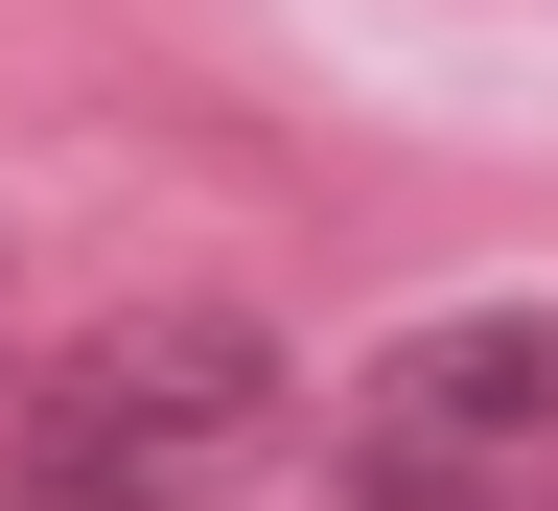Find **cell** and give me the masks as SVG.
<instances>
[{
  "label": "cell",
  "instance_id": "7a4b0ae2",
  "mask_svg": "<svg viewBox=\"0 0 558 511\" xmlns=\"http://www.w3.org/2000/svg\"><path fill=\"white\" fill-rule=\"evenodd\" d=\"M349 488L373 511H512V488H558V326L535 303L396 326L349 373Z\"/></svg>",
  "mask_w": 558,
  "mask_h": 511
},
{
  "label": "cell",
  "instance_id": "6da1fadb",
  "mask_svg": "<svg viewBox=\"0 0 558 511\" xmlns=\"http://www.w3.org/2000/svg\"><path fill=\"white\" fill-rule=\"evenodd\" d=\"M279 326H233V303H140V326H94L70 373L24 396V488H209V465H256L279 442Z\"/></svg>",
  "mask_w": 558,
  "mask_h": 511
}]
</instances>
